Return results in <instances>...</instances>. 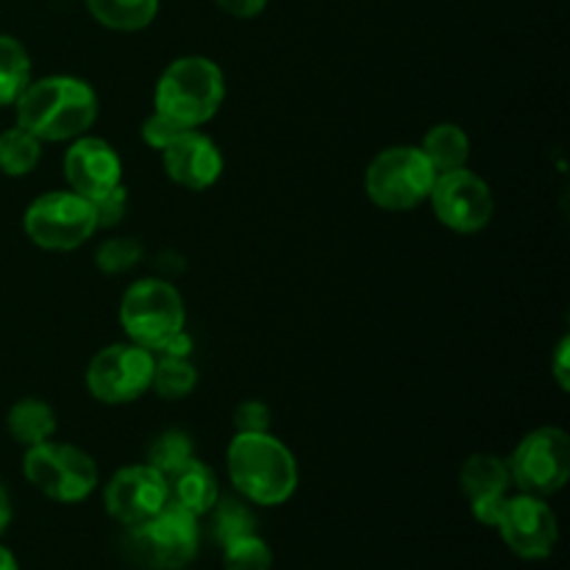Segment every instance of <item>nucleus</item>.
Instances as JSON below:
<instances>
[{
  "mask_svg": "<svg viewBox=\"0 0 570 570\" xmlns=\"http://www.w3.org/2000/svg\"><path fill=\"white\" fill-rule=\"evenodd\" d=\"M434 215L445 228L456 234H476L490 226L495 212L493 189L468 167L438 173L434 187L429 193Z\"/></svg>",
  "mask_w": 570,
  "mask_h": 570,
  "instance_id": "11",
  "label": "nucleus"
},
{
  "mask_svg": "<svg viewBox=\"0 0 570 570\" xmlns=\"http://www.w3.org/2000/svg\"><path fill=\"white\" fill-rule=\"evenodd\" d=\"M193 354V340H189L187 332H178L156 351V356H178V360H189Z\"/></svg>",
  "mask_w": 570,
  "mask_h": 570,
  "instance_id": "33",
  "label": "nucleus"
},
{
  "mask_svg": "<svg viewBox=\"0 0 570 570\" xmlns=\"http://www.w3.org/2000/svg\"><path fill=\"white\" fill-rule=\"evenodd\" d=\"M22 473L28 482L59 504H78L98 490L100 473L92 456L83 449L59 440L26 449Z\"/></svg>",
  "mask_w": 570,
  "mask_h": 570,
  "instance_id": "7",
  "label": "nucleus"
},
{
  "mask_svg": "<svg viewBox=\"0 0 570 570\" xmlns=\"http://www.w3.org/2000/svg\"><path fill=\"white\" fill-rule=\"evenodd\" d=\"M237 432H271V410L262 401H243L234 412Z\"/></svg>",
  "mask_w": 570,
  "mask_h": 570,
  "instance_id": "30",
  "label": "nucleus"
},
{
  "mask_svg": "<svg viewBox=\"0 0 570 570\" xmlns=\"http://www.w3.org/2000/svg\"><path fill=\"white\" fill-rule=\"evenodd\" d=\"M31 81L28 50L20 39L0 33V106H14Z\"/></svg>",
  "mask_w": 570,
  "mask_h": 570,
  "instance_id": "21",
  "label": "nucleus"
},
{
  "mask_svg": "<svg viewBox=\"0 0 570 570\" xmlns=\"http://www.w3.org/2000/svg\"><path fill=\"white\" fill-rule=\"evenodd\" d=\"M65 178L76 195L98 200L122 184L120 154L100 137L72 139L65 154Z\"/></svg>",
  "mask_w": 570,
  "mask_h": 570,
  "instance_id": "14",
  "label": "nucleus"
},
{
  "mask_svg": "<svg viewBox=\"0 0 570 570\" xmlns=\"http://www.w3.org/2000/svg\"><path fill=\"white\" fill-rule=\"evenodd\" d=\"M215 3L237 20H250V17H259L265 11L267 0H215Z\"/></svg>",
  "mask_w": 570,
  "mask_h": 570,
  "instance_id": "32",
  "label": "nucleus"
},
{
  "mask_svg": "<svg viewBox=\"0 0 570 570\" xmlns=\"http://www.w3.org/2000/svg\"><path fill=\"white\" fill-rule=\"evenodd\" d=\"M22 228L37 248L76 250L98 232V217L92 200L72 189H53L28 204Z\"/></svg>",
  "mask_w": 570,
  "mask_h": 570,
  "instance_id": "8",
  "label": "nucleus"
},
{
  "mask_svg": "<svg viewBox=\"0 0 570 570\" xmlns=\"http://www.w3.org/2000/svg\"><path fill=\"white\" fill-rule=\"evenodd\" d=\"M106 512L122 527H137L167 507V476L156 468L128 465L109 479L104 490Z\"/></svg>",
  "mask_w": 570,
  "mask_h": 570,
  "instance_id": "13",
  "label": "nucleus"
},
{
  "mask_svg": "<svg viewBox=\"0 0 570 570\" xmlns=\"http://www.w3.org/2000/svg\"><path fill=\"white\" fill-rule=\"evenodd\" d=\"M120 326L126 340L148 351H159L173 334L184 332V298L167 278H139L122 293Z\"/></svg>",
  "mask_w": 570,
  "mask_h": 570,
  "instance_id": "6",
  "label": "nucleus"
},
{
  "mask_svg": "<svg viewBox=\"0 0 570 570\" xmlns=\"http://www.w3.org/2000/svg\"><path fill=\"white\" fill-rule=\"evenodd\" d=\"M438 170L417 145L379 150L365 170V195L384 212H410L426 204Z\"/></svg>",
  "mask_w": 570,
  "mask_h": 570,
  "instance_id": "5",
  "label": "nucleus"
},
{
  "mask_svg": "<svg viewBox=\"0 0 570 570\" xmlns=\"http://www.w3.org/2000/svg\"><path fill=\"white\" fill-rule=\"evenodd\" d=\"M226 100V76L209 56H181L161 70L154 89V111L184 128H200Z\"/></svg>",
  "mask_w": 570,
  "mask_h": 570,
  "instance_id": "3",
  "label": "nucleus"
},
{
  "mask_svg": "<svg viewBox=\"0 0 570 570\" xmlns=\"http://www.w3.org/2000/svg\"><path fill=\"white\" fill-rule=\"evenodd\" d=\"M206 515H209V534L220 549L232 540L256 532V518L250 507L245 504V499H217Z\"/></svg>",
  "mask_w": 570,
  "mask_h": 570,
  "instance_id": "23",
  "label": "nucleus"
},
{
  "mask_svg": "<svg viewBox=\"0 0 570 570\" xmlns=\"http://www.w3.org/2000/svg\"><path fill=\"white\" fill-rule=\"evenodd\" d=\"M195 387H198V371H195L193 362L178 360V356H156L150 390L159 399L181 401L187 395H193Z\"/></svg>",
  "mask_w": 570,
  "mask_h": 570,
  "instance_id": "24",
  "label": "nucleus"
},
{
  "mask_svg": "<svg viewBox=\"0 0 570 570\" xmlns=\"http://www.w3.org/2000/svg\"><path fill=\"white\" fill-rule=\"evenodd\" d=\"M228 479L248 504H287L298 490V462L271 432H237L226 451Z\"/></svg>",
  "mask_w": 570,
  "mask_h": 570,
  "instance_id": "2",
  "label": "nucleus"
},
{
  "mask_svg": "<svg viewBox=\"0 0 570 570\" xmlns=\"http://www.w3.org/2000/svg\"><path fill=\"white\" fill-rule=\"evenodd\" d=\"M159 154L167 178L178 187L193 189V193L215 187L223 176V167H226L215 139L206 137L198 128H187L184 134H178Z\"/></svg>",
  "mask_w": 570,
  "mask_h": 570,
  "instance_id": "15",
  "label": "nucleus"
},
{
  "mask_svg": "<svg viewBox=\"0 0 570 570\" xmlns=\"http://www.w3.org/2000/svg\"><path fill=\"white\" fill-rule=\"evenodd\" d=\"M460 484L471 501V512L479 523L493 527L499 523L504 501L510 499V468L507 460L495 454H473L468 456L460 471Z\"/></svg>",
  "mask_w": 570,
  "mask_h": 570,
  "instance_id": "16",
  "label": "nucleus"
},
{
  "mask_svg": "<svg viewBox=\"0 0 570 570\" xmlns=\"http://www.w3.org/2000/svg\"><path fill=\"white\" fill-rule=\"evenodd\" d=\"M156 354L142 345L122 340L100 348L87 367V390L95 401L109 406L142 399L154 382Z\"/></svg>",
  "mask_w": 570,
  "mask_h": 570,
  "instance_id": "10",
  "label": "nucleus"
},
{
  "mask_svg": "<svg viewBox=\"0 0 570 570\" xmlns=\"http://www.w3.org/2000/svg\"><path fill=\"white\" fill-rule=\"evenodd\" d=\"M438 173L460 170L471 159V137L456 122H438L426 131L423 142L417 145Z\"/></svg>",
  "mask_w": 570,
  "mask_h": 570,
  "instance_id": "19",
  "label": "nucleus"
},
{
  "mask_svg": "<svg viewBox=\"0 0 570 570\" xmlns=\"http://www.w3.org/2000/svg\"><path fill=\"white\" fill-rule=\"evenodd\" d=\"M217 499H220V488H217L215 471L195 456L167 476V501L189 515L204 518Z\"/></svg>",
  "mask_w": 570,
  "mask_h": 570,
  "instance_id": "17",
  "label": "nucleus"
},
{
  "mask_svg": "<svg viewBox=\"0 0 570 570\" xmlns=\"http://www.w3.org/2000/svg\"><path fill=\"white\" fill-rule=\"evenodd\" d=\"M570 337L560 340V345H557L554 351V360H551V376H554L557 387L562 390V393H568L570 390Z\"/></svg>",
  "mask_w": 570,
  "mask_h": 570,
  "instance_id": "31",
  "label": "nucleus"
},
{
  "mask_svg": "<svg viewBox=\"0 0 570 570\" xmlns=\"http://www.w3.org/2000/svg\"><path fill=\"white\" fill-rule=\"evenodd\" d=\"M510 479L521 493L549 495L560 493L570 479V438L560 426H540L523 434L512 454L507 456Z\"/></svg>",
  "mask_w": 570,
  "mask_h": 570,
  "instance_id": "9",
  "label": "nucleus"
},
{
  "mask_svg": "<svg viewBox=\"0 0 570 570\" xmlns=\"http://www.w3.org/2000/svg\"><path fill=\"white\" fill-rule=\"evenodd\" d=\"M200 518L178 510L167 501L165 510L148 521L128 527L126 549L128 560L145 570H181L198 557L200 549Z\"/></svg>",
  "mask_w": 570,
  "mask_h": 570,
  "instance_id": "4",
  "label": "nucleus"
},
{
  "mask_svg": "<svg viewBox=\"0 0 570 570\" xmlns=\"http://www.w3.org/2000/svg\"><path fill=\"white\" fill-rule=\"evenodd\" d=\"M195 456L193 438L181 429H165L154 443L148 445V465L156 468L161 476H170L173 471L189 462Z\"/></svg>",
  "mask_w": 570,
  "mask_h": 570,
  "instance_id": "25",
  "label": "nucleus"
},
{
  "mask_svg": "<svg viewBox=\"0 0 570 570\" xmlns=\"http://www.w3.org/2000/svg\"><path fill=\"white\" fill-rule=\"evenodd\" d=\"M39 159H42V142L26 128L14 126L0 134V173L22 178L39 165Z\"/></svg>",
  "mask_w": 570,
  "mask_h": 570,
  "instance_id": "22",
  "label": "nucleus"
},
{
  "mask_svg": "<svg viewBox=\"0 0 570 570\" xmlns=\"http://www.w3.org/2000/svg\"><path fill=\"white\" fill-rule=\"evenodd\" d=\"M142 259V245L134 237H111L98 248V267L104 273H126Z\"/></svg>",
  "mask_w": 570,
  "mask_h": 570,
  "instance_id": "27",
  "label": "nucleus"
},
{
  "mask_svg": "<svg viewBox=\"0 0 570 570\" xmlns=\"http://www.w3.org/2000/svg\"><path fill=\"white\" fill-rule=\"evenodd\" d=\"M11 523V501H9V493H6V488L0 484V534L9 529Z\"/></svg>",
  "mask_w": 570,
  "mask_h": 570,
  "instance_id": "34",
  "label": "nucleus"
},
{
  "mask_svg": "<svg viewBox=\"0 0 570 570\" xmlns=\"http://www.w3.org/2000/svg\"><path fill=\"white\" fill-rule=\"evenodd\" d=\"M98 92L78 76H45L17 98V126L39 142H72L98 120Z\"/></svg>",
  "mask_w": 570,
  "mask_h": 570,
  "instance_id": "1",
  "label": "nucleus"
},
{
  "mask_svg": "<svg viewBox=\"0 0 570 570\" xmlns=\"http://www.w3.org/2000/svg\"><path fill=\"white\" fill-rule=\"evenodd\" d=\"M6 426H9V434L17 443L33 449V445H42L56 438L59 421H56V412L50 404L39 399H22L9 410Z\"/></svg>",
  "mask_w": 570,
  "mask_h": 570,
  "instance_id": "18",
  "label": "nucleus"
},
{
  "mask_svg": "<svg viewBox=\"0 0 570 570\" xmlns=\"http://www.w3.org/2000/svg\"><path fill=\"white\" fill-rule=\"evenodd\" d=\"M95 20L111 31H142L159 14V0H87Z\"/></svg>",
  "mask_w": 570,
  "mask_h": 570,
  "instance_id": "20",
  "label": "nucleus"
},
{
  "mask_svg": "<svg viewBox=\"0 0 570 570\" xmlns=\"http://www.w3.org/2000/svg\"><path fill=\"white\" fill-rule=\"evenodd\" d=\"M92 206H95V217H98V228H115L117 223L126 217V209H128L126 184L115 187L109 195H104V198L92 200Z\"/></svg>",
  "mask_w": 570,
  "mask_h": 570,
  "instance_id": "29",
  "label": "nucleus"
},
{
  "mask_svg": "<svg viewBox=\"0 0 570 570\" xmlns=\"http://www.w3.org/2000/svg\"><path fill=\"white\" fill-rule=\"evenodd\" d=\"M184 131H187V128L178 126L176 120H170V117L161 115V111H154V115L142 122V139L154 150H165L167 145H170L173 139Z\"/></svg>",
  "mask_w": 570,
  "mask_h": 570,
  "instance_id": "28",
  "label": "nucleus"
},
{
  "mask_svg": "<svg viewBox=\"0 0 570 570\" xmlns=\"http://www.w3.org/2000/svg\"><path fill=\"white\" fill-rule=\"evenodd\" d=\"M273 551L259 534H245L223 546V568L226 570H271Z\"/></svg>",
  "mask_w": 570,
  "mask_h": 570,
  "instance_id": "26",
  "label": "nucleus"
},
{
  "mask_svg": "<svg viewBox=\"0 0 570 570\" xmlns=\"http://www.w3.org/2000/svg\"><path fill=\"white\" fill-rule=\"evenodd\" d=\"M495 529L507 549L521 560H546L560 540V527L549 501L529 493L510 495L504 501Z\"/></svg>",
  "mask_w": 570,
  "mask_h": 570,
  "instance_id": "12",
  "label": "nucleus"
},
{
  "mask_svg": "<svg viewBox=\"0 0 570 570\" xmlns=\"http://www.w3.org/2000/svg\"><path fill=\"white\" fill-rule=\"evenodd\" d=\"M0 570H20V566H17V560H14V554H11L9 549H3V546H0Z\"/></svg>",
  "mask_w": 570,
  "mask_h": 570,
  "instance_id": "35",
  "label": "nucleus"
}]
</instances>
